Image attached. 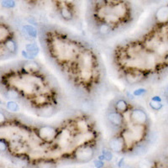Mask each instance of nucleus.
Segmentation results:
<instances>
[{"mask_svg":"<svg viewBox=\"0 0 168 168\" xmlns=\"http://www.w3.org/2000/svg\"><path fill=\"white\" fill-rule=\"evenodd\" d=\"M42 40L50 58L70 83L82 93L93 92L102 79L101 65L95 51L56 29L45 32Z\"/></svg>","mask_w":168,"mask_h":168,"instance_id":"1","label":"nucleus"},{"mask_svg":"<svg viewBox=\"0 0 168 168\" xmlns=\"http://www.w3.org/2000/svg\"><path fill=\"white\" fill-rule=\"evenodd\" d=\"M2 74V85L14 89L20 100L31 107L38 115L48 117L57 110L59 94L42 70L29 73L22 67Z\"/></svg>","mask_w":168,"mask_h":168,"instance_id":"2","label":"nucleus"},{"mask_svg":"<svg viewBox=\"0 0 168 168\" xmlns=\"http://www.w3.org/2000/svg\"><path fill=\"white\" fill-rule=\"evenodd\" d=\"M38 135L44 143H53L58 134V127L51 125H42L36 129Z\"/></svg>","mask_w":168,"mask_h":168,"instance_id":"3","label":"nucleus"},{"mask_svg":"<svg viewBox=\"0 0 168 168\" xmlns=\"http://www.w3.org/2000/svg\"><path fill=\"white\" fill-rule=\"evenodd\" d=\"M94 156V148L91 144L81 145L74 151V157L77 161L81 162H87Z\"/></svg>","mask_w":168,"mask_h":168,"instance_id":"4","label":"nucleus"},{"mask_svg":"<svg viewBox=\"0 0 168 168\" xmlns=\"http://www.w3.org/2000/svg\"><path fill=\"white\" fill-rule=\"evenodd\" d=\"M130 123L136 125H149V116L144 109L140 108H131Z\"/></svg>","mask_w":168,"mask_h":168,"instance_id":"5","label":"nucleus"},{"mask_svg":"<svg viewBox=\"0 0 168 168\" xmlns=\"http://www.w3.org/2000/svg\"><path fill=\"white\" fill-rule=\"evenodd\" d=\"M107 120L108 124L116 131H119L125 126V122H124V118L122 113L116 111L115 109L108 112Z\"/></svg>","mask_w":168,"mask_h":168,"instance_id":"6","label":"nucleus"},{"mask_svg":"<svg viewBox=\"0 0 168 168\" xmlns=\"http://www.w3.org/2000/svg\"><path fill=\"white\" fill-rule=\"evenodd\" d=\"M18 51V45L15 38H10L3 43H1V54L3 52V56H10L15 55Z\"/></svg>","mask_w":168,"mask_h":168,"instance_id":"7","label":"nucleus"},{"mask_svg":"<svg viewBox=\"0 0 168 168\" xmlns=\"http://www.w3.org/2000/svg\"><path fill=\"white\" fill-rule=\"evenodd\" d=\"M122 75L124 76L125 82L131 85L140 83L142 82L147 78L144 74L136 72H130V73H125Z\"/></svg>","mask_w":168,"mask_h":168,"instance_id":"8","label":"nucleus"},{"mask_svg":"<svg viewBox=\"0 0 168 168\" xmlns=\"http://www.w3.org/2000/svg\"><path fill=\"white\" fill-rule=\"evenodd\" d=\"M168 24V4L161 6L155 14V24Z\"/></svg>","mask_w":168,"mask_h":168,"instance_id":"9","label":"nucleus"},{"mask_svg":"<svg viewBox=\"0 0 168 168\" xmlns=\"http://www.w3.org/2000/svg\"><path fill=\"white\" fill-rule=\"evenodd\" d=\"M109 146L110 149L114 152H121L125 151V143L123 137L120 135H117L116 136L113 137L109 140Z\"/></svg>","mask_w":168,"mask_h":168,"instance_id":"10","label":"nucleus"},{"mask_svg":"<svg viewBox=\"0 0 168 168\" xmlns=\"http://www.w3.org/2000/svg\"><path fill=\"white\" fill-rule=\"evenodd\" d=\"M62 4L59 9V14L64 20L70 21L73 19V11L68 4L61 3Z\"/></svg>","mask_w":168,"mask_h":168,"instance_id":"11","label":"nucleus"},{"mask_svg":"<svg viewBox=\"0 0 168 168\" xmlns=\"http://www.w3.org/2000/svg\"><path fill=\"white\" fill-rule=\"evenodd\" d=\"M113 109H115L116 111H118L119 113H125L127 110H129L130 108V105L129 104V103H128L125 99H117L114 103V104H113Z\"/></svg>","mask_w":168,"mask_h":168,"instance_id":"12","label":"nucleus"},{"mask_svg":"<svg viewBox=\"0 0 168 168\" xmlns=\"http://www.w3.org/2000/svg\"><path fill=\"white\" fill-rule=\"evenodd\" d=\"M96 29H97L98 34L99 35H101V36H107V35L110 34L111 32H113L114 30L110 25L104 23L97 24H96Z\"/></svg>","mask_w":168,"mask_h":168,"instance_id":"13","label":"nucleus"},{"mask_svg":"<svg viewBox=\"0 0 168 168\" xmlns=\"http://www.w3.org/2000/svg\"><path fill=\"white\" fill-rule=\"evenodd\" d=\"M1 31H0V36H1V43L5 42L6 41L9 40L10 38H13V34L10 30L9 26H7L4 24H1Z\"/></svg>","mask_w":168,"mask_h":168,"instance_id":"14","label":"nucleus"},{"mask_svg":"<svg viewBox=\"0 0 168 168\" xmlns=\"http://www.w3.org/2000/svg\"><path fill=\"white\" fill-rule=\"evenodd\" d=\"M146 146L142 144H138V145H135L133 149L131 150V153L135 155V156H141L143 154L146 152Z\"/></svg>","mask_w":168,"mask_h":168,"instance_id":"15","label":"nucleus"},{"mask_svg":"<svg viewBox=\"0 0 168 168\" xmlns=\"http://www.w3.org/2000/svg\"><path fill=\"white\" fill-rule=\"evenodd\" d=\"M155 166L156 165H155L153 161L150 159L142 160L139 163V168H154Z\"/></svg>","mask_w":168,"mask_h":168,"instance_id":"16","label":"nucleus"},{"mask_svg":"<svg viewBox=\"0 0 168 168\" xmlns=\"http://www.w3.org/2000/svg\"><path fill=\"white\" fill-rule=\"evenodd\" d=\"M55 164L51 161H43L38 164V168H55Z\"/></svg>","mask_w":168,"mask_h":168,"instance_id":"17","label":"nucleus"},{"mask_svg":"<svg viewBox=\"0 0 168 168\" xmlns=\"http://www.w3.org/2000/svg\"><path fill=\"white\" fill-rule=\"evenodd\" d=\"M7 108L10 111H13V112H15L17 111L18 109V105L14 101H10L7 104Z\"/></svg>","mask_w":168,"mask_h":168,"instance_id":"18","label":"nucleus"},{"mask_svg":"<svg viewBox=\"0 0 168 168\" xmlns=\"http://www.w3.org/2000/svg\"><path fill=\"white\" fill-rule=\"evenodd\" d=\"M3 6L6 8H12L15 6V1L14 0H3Z\"/></svg>","mask_w":168,"mask_h":168,"instance_id":"19","label":"nucleus"},{"mask_svg":"<svg viewBox=\"0 0 168 168\" xmlns=\"http://www.w3.org/2000/svg\"><path fill=\"white\" fill-rule=\"evenodd\" d=\"M103 156L104 157V159H106L107 161H110V160L112 159V154H111V152H109V151H104Z\"/></svg>","mask_w":168,"mask_h":168,"instance_id":"20","label":"nucleus"},{"mask_svg":"<svg viewBox=\"0 0 168 168\" xmlns=\"http://www.w3.org/2000/svg\"><path fill=\"white\" fill-rule=\"evenodd\" d=\"M94 165L97 168H102L104 166V162L101 161V160H96L94 161Z\"/></svg>","mask_w":168,"mask_h":168,"instance_id":"21","label":"nucleus"},{"mask_svg":"<svg viewBox=\"0 0 168 168\" xmlns=\"http://www.w3.org/2000/svg\"><path fill=\"white\" fill-rule=\"evenodd\" d=\"M92 1L94 4H96V6L101 5L105 2V0H92Z\"/></svg>","mask_w":168,"mask_h":168,"instance_id":"22","label":"nucleus"},{"mask_svg":"<svg viewBox=\"0 0 168 168\" xmlns=\"http://www.w3.org/2000/svg\"><path fill=\"white\" fill-rule=\"evenodd\" d=\"M61 3H66V4H68V5H70V4H72V3L75 2V0H61Z\"/></svg>","mask_w":168,"mask_h":168,"instance_id":"23","label":"nucleus"},{"mask_svg":"<svg viewBox=\"0 0 168 168\" xmlns=\"http://www.w3.org/2000/svg\"><path fill=\"white\" fill-rule=\"evenodd\" d=\"M154 168H168V166L167 167H166L164 165H159V166H155V167Z\"/></svg>","mask_w":168,"mask_h":168,"instance_id":"24","label":"nucleus"}]
</instances>
